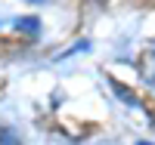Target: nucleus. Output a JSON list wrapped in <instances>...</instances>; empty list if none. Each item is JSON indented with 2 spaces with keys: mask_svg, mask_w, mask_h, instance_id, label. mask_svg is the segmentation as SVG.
Here are the masks:
<instances>
[{
  "mask_svg": "<svg viewBox=\"0 0 155 145\" xmlns=\"http://www.w3.org/2000/svg\"><path fill=\"white\" fill-rule=\"evenodd\" d=\"M3 145H19V142H16V139H12V136L6 133V136H3Z\"/></svg>",
  "mask_w": 155,
  "mask_h": 145,
  "instance_id": "1",
  "label": "nucleus"
},
{
  "mask_svg": "<svg viewBox=\"0 0 155 145\" xmlns=\"http://www.w3.org/2000/svg\"><path fill=\"white\" fill-rule=\"evenodd\" d=\"M99 3H106V0H99Z\"/></svg>",
  "mask_w": 155,
  "mask_h": 145,
  "instance_id": "2",
  "label": "nucleus"
},
{
  "mask_svg": "<svg viewBox=\"0 0 155 145\" xmlns=\"http://www.w3.org/2000/svg\"><path fill=\"white\" fill-rule=\"evenodd\" d=\"M31 3H37V0H31Z\"/></svg>",
  "mask_w": 155,
  "mask_h": 145,
  "instance_id": "3",
  "label": "nucleus"
}]
</instances>
